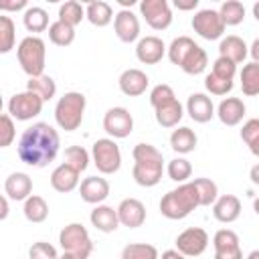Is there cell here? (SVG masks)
I'll use <instances>...</instances> for the list:
<instances>
[{
  "instance_id": "1",
  "label": "cell",
  "mask_w": 259,
  "mask_h": 259,
  "mask_svg": "<svg viewBox=\"0 0 259 259\" xmlns=\"http://www.w3.org/2000/svg\"><path fill=\"white\" fill-rule=\"evenodd\" d=\"M59 146H61V140L57 130L45 121H36L22 132L16 152L24 164L32 168H45L57 158Z\"/></svg>"
},
{
  "instance_id": "2",
  "label": "cell",
  "mask_w": 259,
  "mask_h": 259,
  "mask_svg": "<svg viewBox=\"0 0 259 259\" xmlns=\"http://www.w3.org/2000/svg\"><path fill=\"white\" fill-rule=\"evenodd\" d=\"M134 168H132V176L140 186L152 188L162 180V172H164V158L162 152L152 146V144H136L134 152Z\"/></svg>"
},
{
  "instance_id": "3",
  "label": "cell",
  "mask_w": 259,
  "mask_h": 259,
  "mask_svg": "<svg viewBox=\"0 0 259 259\" xmlns=\"http://www.w3.org/2000/svg\"><path fill=\"white\" fill-rule=\"evenodd\" d=\"M168 59L172 65L180 67L186 75H200L208 65L206 51L196 45L190 36H178L168 47Z\"/></svg>"
},
{
  "instance_id": "4",
  "label": "cell",
  "mask_w": 259,
  "mask_h": 259,
  "mask_svg": "<svg viewBox=\"0 0 259 259\" xmlns=\"http://www.w3.org/2000/svg\"><path fill=\"white\" fill-rule=\"evenodd\" d=\"M196 206H200V198L192 182L178 184L174 190L166 192L160 200V212L170 221L186 219Z\"/></svg>"
},
{
  "instance_id": "5",
  "label": "cell",
  "mask_w": 259,
  "mask_h": 259,
  "mask_svg": "<svg viewBox=\"0 0 259 259\" xmlns=\"http://www.w3.org/2000/svg\"><path fill=\"white\" fill-rule=\"evenodd\" d=\"M16 57L22 71L28 75V79L45 75L47 45L40 36H24L16 49Z\"/></svg>"
},
{
  "instance_id": "6",
  "label": "cell",
  "mask_w": 259,
  "mask_h": 259,
  "mask_svg": "<svg viewBox=\"0 0 259 259\" xmlns=\"http://www.w3.org/2000/svg\"><path fill=\"white\" fill-rule=\"evenodd\" d=\"M85 105H87V99H85L83 93H79V91L65 93L55 105V121H57V125L61 130H65V132H75L83 121Z\"/></svg>"
},
{
  "instance_id": "7",
  "label": "cell",
  "mask_w": 259,
  "mask_h": 259,
  "mask_svg": "<svg viewBox=\"0 0 259 259\" xmlns=\"http://www.w3.org/2000/svg\"><path fill=\"white\" fill-rule=\"evenodd\" d=\"M59 243L63 247V253H71L79 259H87L93 251V241L81 223L65 225L59 233Z\"/></svg>"
},
{
  "instance_id": "8",
  "label": "cell",
  "mask_w": 259,
  "mask_h": 259,
  "mask_svg": "<svg viewBox=\"0 0 259 259\" xmlns=\"http://www.w3.org/2000/svg\"><path fill=\"white\" fill-rule=\"evenodd\" d=\"M93 164L101 174H115L121 166V152L115 140L111 138H101L93 144Z\"/></svg>"
},
{
  "instance_id": "9",
  "label": "cell",
  "mask_w": 259,
  "mask_h": 259,
  "mask_svg": "<svg viewBox=\"0 0 259 259\" xmlns=\"http://www.w3.org/2000/svg\"><path fill=\"white\" fill-rule=\"evenodd\" d=\"M42 105H45V101L36 93L22 91V93H16V95L10 97V101H8V113L16 121H28V119L36 117L42 111Z\"/></svg>"
},
{
  "instance_id": "10",
  "label": "cell",
  "mask_w": 259,
  "mask_h": 259,
  "mask_svg": "<svg viewBox=\"0 0 259 259\" xmlns=\"http://www.w3.org/2000/svg\"><path fill=\"white\" fill-rule=\"evenodd\" d=\"M192 28L198 36L206 38V40H217L223 36L225 32V22L219 14V10H212V8H204V10H198L194 16H192Z\"/></svg>"
},
{
  "instance_id": "11",
  "label": "cell",
  "mask_w": 259,
  "mask_h": 259,
  "mask_svg": "<svg viewBox=\"0 0 259 259\" xmlns=\"http://www.w3.org/2000/svg\"><path fill=\"white\" fill-rule=\"evenodd\" d=\"M140 14L154 30H166L172 24V8L166 0H142Z\"/></svg>"
},
{
  "instance_id": "12",
  "label": "cell",
  "mask_w": 259,
  "mask_h": 259,
  "mask_svg": "<svg viewBox=\"0 0 259 259\" xmlns=\"http://www.w3.org/2000/svg\"><path fill=\"white\" fill-rule=\"evenodd\" d=\"M103 130L111 140L127 138L134 130V117L125 107H111L103 115Z\"/></svg>"
},
{
  "instance_id": "13",
  "label": "cell",
  "mask_w": 259,
  "mask_h": 259,
  "mask_svg": "<svg viewBox=\"0 0 259 259\" xmlns=\"http://www.w3.org/2000/svg\"><path fill=\"white\" fill-rule=\"evenodd\" d=\"M208 247V233L200 227H190L176 237V249L184 257H198Z\"/></svg>"
},
{
  "instance_id": "14",
  "label": "cell",
  "mask_w": 259,
  "mask_h": 259,
  "mask_svg": "<svg viewBox=\"0 0 259 259\" xmlns=\"http://www.w3.org/2000/svg\"><path fill=\"white\" fill-rule=\"evenodd\" d=\"M214 259H243V251L239 245V235L231 229H221L212 237Z\"/></svg>"
},
{
  "instance_id": "15",
  "label": "cell",
  "mask_w": 259,
  "mask_h": 259,
  "mask_svg": "<svg viewBox=\"0 0 259 259\" xmlns=\"http://www.w3.org/2000/svg\"><path fill=\"white\" fill-rule=\"evenodd\" d=\"M113 30L121 42H134L140 36V20L130 8L127 10L121 8L113 18Z\"/></svg>"
},
{
  "instance_id": "16",
  "label": "cell",
  "mask_w": 259,
  "mask_h": 259,
  "mask_svg": "<svg viewBox=\"0 0 259 259\" xmlns=\"http://www.w3.org/2000/svg\"><path fill=\"white\" fill-rule=\"evenodd\" d=\"M117 217H119V225L138 229L146 221V206L138 198H123L117 206Z\"/></svg>"
},
{
  "instance_id": "17",
  "label": "cell",
  "mask_w": 259,
  "mask_h": 259,
  "mask_svg": "<svg viewBox=\"0 0 259 259\" xmlns=\"http://www.w3.org/2000/svg\"><path fill=\"white\" fill-rule=\"evenodd\" d=\"M164 53H166V45L158 36H144L136 45V57L144 65H156V63H160L162 57H164Z\"/></svg>"
},
{
  "instance_id": "18",
  "label": "cell",
  "mask_w": 259,
  "mask_h": 259,
  "mask_svg": "<svg viewBox=\"0 0 259 259\" xmlns=\"http://www.w3.org/2000/svg\"><path fill=\"white\" fill-rule=\"evenodd\" d=\"M79 194L89 204H101L109 196V182L101 176H87L79 186Z\"/></svg>"
},
{
  "instance_id": "19",
  "label": "cell",
  "mask_w": 259,
  "mask_h": 259,
  "mask_svg": "<svg viewBox=\"0 0 259 259\" xmlns=\"http://www.w3.org/2000/svg\"><path fill=\"white\" fill-rule=\"evenodd\" d=\"M117 83H119V89H121L123 95H127V97H138V95H142V93L148 89L150 79H148V75H146L144 71H140V69H125V71L119 75Z\"/></svg>"
},
{
  "instance_id": "20",
  "label": "cell",
  "mask_w": 259,
  "mask_h": 259,
  "mask_svg": "<svg viewBox=\"0 0 259 259\" xmlns=\"http://www.w3.org/2000/svg\"><path fill=\"white\" fill-rule=\"evenodd\" d=\"M186 113L190 115V119H194L196 123H206L212 119L214 115V105L212 99L204 93H192L186 101Z\"/></svg>"
},
{
  "instance_id": "21",
  "label": "cell",
  "mask_w": 259,
  "mask_h": 259,
  "mask_svg": "<svg viewBox=\"0 0 259 259\" xmlns=\"http://www.w3.org/2000/svg\"><path fill=\"white\" fill-rule=\"evenodd\" d=\"M79 170H75L73 166H69L67 162L59 164L53 174H51V186L57 190V192H71L79 186Z\"/></svg>"
},
{
  "instance_id": "22",
  "label": "cell",
  "mask_w": 259,
  "mask_h": 259,
  "mask_svg": "<svg viewBox=\"0 0 259 259\" xmlns=\"http://www.w3.org/2000/svg\"><path fill=\"white\" fill-rule=\"evenodd\" d=\"M212 214L219 223H235L241 214V200L235 194H223L212 204Z\"/></svg>"
},
{
  "instance_id": "23",
  "label": "cell",
  "mask_w": 259,
  "mask_h": 259,
  "mask_svg": "<svg viewBox=\"0 0 259 259\" xmlns=\"http://www.w3.org/2000/svg\"><path fill=\"white\" fill-rule=\"evenodd\" d=\"M245 111H247V109H245V103H243V99H239V97H227V99H223V101L219 103V107H217V115H219L221 123H225V125H229V127L241 123V119L245 117Z\"/></svg>"
},
{
  "instance_id": "24",
  "label": "cell",
  "mask_w": 259,
  "mask_h": 259,
  "mask_svg": "<svg viewBox=\"0 0 259 259\" xmlns=\"http://www.w3.org/2000/svg\"><path fill=\"white\" fill-rule=\"evenodd\" d=\"M4 192L12 200H26L32 192V180L24 172H12L4 180Z\"/></svg>"
},
{
  "instance_id": "25",
  "label": "cell",
  "mask_w": 259,
  "mask_h": 259,
  "mask_svg": "<svg viewBox=\"0 0 259 259\" xmlns=\"http://www.w3.org/2000/svg\"><path fill=\"white\" fill-rule=\"evenodd\" d=\"M91 225L101 231V233H113L119 227V217H117V208L107 206V204H97L91 214H89Z\"/></svg>"
},
{
  "instance_id": "26",
  "label": "cell",
  "mask_w": 259,
  "mask_h": 259,
  "mask_svg": "<svg viewBox=\"0 0 259 259\" xmlns=\"http://www.w3.org/2000/svg\"><path fill=\"white\" fill-rule=\"evenodd\" d=\"M247 55H249V47L237 34H229L219 42V57H225V59L233 61L235 65L243 63L247 59Z\"/></svg>"
},
{
  "instance_id": "27",
  "label": "cell",
  "mask_w": 259,
  "mask_h": 259,
  "mask_svg": "<svg viewBox=\"0 0 259 259\" xmlns=\"http://www.w3.org/2000/svg\"><path fill=\"white\" fill-rule=\"evenodd\" d=\"M85 18L93 24V26H107L115 16H113V10L107 2L103 0H93V2H87L85 4Z\"/></svg>"
},
{
  "instance_id": "28",
  "label": "cell",
  "mask_w": 259,
  "mask_h": 259,
  "mask_svg": "<svg viewBox=\"0 0 259 259\" xmlns=\"http://www.w3.org/2000/svg\"><path fill=\"white\" fill-rule=\"evenodd\" d=\"M154 111H156L154 113L156 121L162 127H176L180 123L182 115H184V107H182V103L178 99H174V101H170V103H166V105H162V107H158Z\"/></svg>"
},
{
  "instance_id": "29",
  "label": "cell",
  "mask_w": 259,
  "mask_h": 259,
  "mask_svg": "<svg viewBox=\"0 0 259 259\" xmlns=\"http://www.w3.org/2000/svg\"><path fill=\"white\" fill-rule=\"evenodd\" d=\"M196 142H198L196 134L186 125H182L170 134V146L178 154H190L196 148Z\"/></svg>"
},
{
  "instance_id": "30",
  "label": "cell",
  "mask_w": 259,
  "mask_h": 259,
  "mask_svg": "<svg viewBox=\"0 0 259 259\" xmlns=\"http://www.w3.org/2000/svg\"><path fill=\"white\" fill-rule=\"evenodd\" d=\"M22 22L26 26L28 32H45L51 24H49V14L45 8L40 6H28L24 10V16H22Z\"/></svg>"
},
{
  "instance_id": "31",
  "label": "cell",
  "mask_w": 259,
  "mask_h": 259,
  "mask_svg": "<svg viewBox=\"0 0 259 259\" xmlns=\"http://www.w3.org/2000/svg\"><path fill=\"white\" fill-rule=\"evenodd\" d=\"M22 212H24L26 221H30V223H42V221H47V217H49V204H47V200H45L42 196L30 194V196L24 200Z\"/></svg>"
},
{
  "instance_id": "32",
  "label": "cell",
  "mask_w": 259,
  "mask_h": 259,
  "mask_svg": "<svg viewBox=\"0 0 259 259\" xmlns=\"http://www.w3.org/2000/svg\"><path fill=\"white\" fill-rule=\"evenodd\" d=\"M241 89H243V95L247 97H253V95H259V63H247L243 65L241 69Z\"/></svg>"
},
{
  "instance_id": "33",
  "label": "cell",
  "mask_w": 259,
  "mask_h": 259,
  "mask_svg": "<svg viewBox=\"0 0 259 259\" xmlns=\"http://www.w3.org/2000/svg\"><path fill=\"white\" fill-rule=\"evenodd\" d=\"M26 91L36 93L42 101H51V99L55 97V93H57V83H55L53 77H49V75L32 77V79H28V83H26Z\"/></svg>"
},
{
  "instance_id": "34",
  "label": "cell",
  "mask_w": 259,
  "mask_h": 259,
  "mask_svg": "<svg viewBox=\"0 0 259 259\" xmlns=\"http://www.w3.org/2000/svg\"><path fill=\"white\" fill-rule=\"evenodd\" d=\"M219 14H221L225 26H237V24H241L243 18H245V6H243V2H239V0H227V2L221 4Z\"/></svg>"
},
{
  "instance_id": "35",
  "label": "cell",
  "mask_w": 259,
  "mask_h": 259,
  "mask_svg": "<svg viewBox=\"0 0 259 259\" xmlns=\"http://www.w3.org/2000/svg\"><path fill=\"white\" fill-rule=\"evenodd\" d=\"M83 18H85V6L79 4L77 0H69V2L61 4V8H59V18H57V20H61V22H65V24H69V26L75 28Z\"/></svg>"
},
{
  "instance_id": "36",
  "label": "cell",
  "mask_w": 259,
  "mask_h": 259,
  "mask_svg": "<svg viewBox=\"0 0 259 259\" xmlns=\"http://www.w3.org/2000/svg\"><path fill=\"white\" fill-rule=\"evenodd\" d=\"M49 38L57 47H69L75 40V28L65 24V22H61V20H55L49 26Z\"/></svg>"
},
{
  "instance_id": "37",
  "label": "cell",
  "mask_w": 259,
  "mask_h": 259,
  "mask_svg": "<svg viewBox=\"0 0 259 259\" xmlns=\"http://www.w3.org/2000/svg\"><path fill=\"white\" fill-rule=\"evenodd\" d=\"M192 184L196 186V192H198V198H200V206H210V204L217 202L219 186L210 178H194Z\"/></svg>"
},
{
  "instance_id": "38",
  "label": "cell",
  "mask_w": 259,
  "mask_h": 259,
  "mask_svg": "<svg viewBox=\"0 0 259 259\" xmlns=\"http://www.w3.org/2000/svg\"><path fill=\"white\" fill-rule=\"evenodd\" d=\"M121 259H160L158 249L150 243H130L121 251Z\"/></svg>"
},
{
  "instance_id": "39",
  "label": "cell",
  "mask_w": 259,
  "mask_h": 259,
  "mask_svg": "<svg viewBox=\"0 0 259 259\" xmlns=\"http://www.w3.org/2000/svg\"><path fill=\"white\" fill-rule=\"evenodd\" d=\"M170 180L178 182V184H184L190 176H192V166L186 158H174L168 162V168H166Z\"/></svg>"
},
{
  "instance_id": "40",
  "label": "cell",
  "mask_w": 259,
  "mask_h": 259,
  "mask_svg": "<svg viewBox=\"0 0 259 259\" xmlns=\"http://www.w3.org/2000/svg\"><path fill=\"white\" fill-rule=\"evenodd\" d=\"M16 38V26L10 16H0V53L6 55L12 51Z\"/></svg>"
},
{
  "instance_id": "41",
  "label": "cell",
  "mask_w": 259,
  "mask_h": 259,
  "mask_svg": "<svg viewBox=\"0 0 259 259\" xmlns=\"http://www.w3.org/2000/svg\"><path fill=\"white\" fill-rule=\"evenodd\" d=\"M65 162L69 166H73L75 170L83 172L89 166V154H87V150L83 146H69L65 150Z\"/></svg>"
},
{
  "instance_id": "42",
  "label": "cell",
  "mask_w": 259,
  "mask_h": 259,
  "mask_svg": "<svg viewBox=\"0 0 259 259\" xmlns=\"http://www.w3.org/2000/svg\"><path fill=\"white\" fill-rule=\"evenodd\" d=\"M174 99H176L174 89H172L170 85H166V83H160V85H156V87L150 91V105H152L154 109H158V107H162V105H166V103H170V101H174Z\"/></svg>"
},
{
  "instance_id": "43",
  "label": "cell",
  "mask_w": 259,
  "mask_h": 259,
  "mask_svg": "<svg viewBox=\"0 0 259 259\" xmlns=\"http://www.w3.org/2000/svg\"><path fill=\"white\" fill-rule=\"evenodd\" d=\"M210 73L217 75V77H221V79H225V81H233L235 79V73H237V65L233 61L225 59V57H219L212 63V71Z\"/></svg>"
},
{
  "instance_id": "44",
  "label": "cell",
  "mask_w": 259,
  "mask_h": 259,
  "mask_svg": "<svg viewBox=\"0 0 259 259\" xmlns=\"http://www.w3.org/2000/svg\"><path fill=\"white\" fill-rule=\"evenodd\" d=\"M204 87H206V91L212 93V95H227V93L233 89V81H225V79H221V77L208 73V75L204 77Z\"/></svg>"
},
{
  "instance_id": "45",
  "label": "cell",
  "mask_w": 259,
  "mask_h": 259,
  "mask_svg": "<svg viewBox=\"0 0 259 259\" xmlns=\"http://www.w3.org/2000/svg\"><path fill=\"white\" fill-rule=\"evenodd\" d=\"M28 257L30 259H59L57 249L51 243H47V241H36L28 249Z\"/></svg>"
},
{
  "instance_id": "46",
  "label": "cell",
  "mask_w": 259,
  "mask_h": 259,
  "mask_svg": "<svg viewBox=\"0 0 259 259\" xmlns=\"http://www.w3.org/2000/svg\"><path fill=\"white\" fill-rule=\"evenodd\" d=\"M0 148H8L10 144H12V140H14V136H16V132H14V121H12V117H10V113H4L2 117H0Z\"/></svg>"
},
{
  "instance_id": "47",
  "label": "cell",
  "mask_w": 259,
  "mask_h": 259,
  "mask_svg": "<svg viewBox=\"0 0 259 259\" xmlns=\"http://www.w3.org/2000/svg\"><path fill=\"white\" fill-rule=\"evenodd\" d=\"M257 138H259V119H257V117L247 119V121L243 123V127H241V140L249 146V144H253Z\"/></svg>"
},
{
  "instance_id": "48",
  "label": "cell",
  "mask_w": 259,
  "mask_h": 259,
  "mask_svg": "<svg viewBox=\"0 0 259 259\" xmlns=\"http://www.w3.org/2000/svg\"><path fill=\"white\" fill-rule=\"evenodd\" d=\"M26 8V0H18V2H0V10H22Z\"/></svg>"
},
{
  "instance_id": "49",
  "label": "cell",
  "mask_w": 259,
  "mask_h": 259,
  "mask_svg": "<svg viewBox=\"0 0 259 259\" xmlns=\"http://www.w3.org/2000/svg\"><path fill=\"white\" fill-rule=\"evenodd\" d=\"M174 6L178 10H194L198 6V0H174Z\"/></svg>"
},
{
  "instance_id": "50",
  "label": "cell",
  "mask_w": 259,
  "mask_h": 259,
  "mask_svg": "<svg viewBox=\"0 0 259 259\" xmlns=\"http://www.w3.org/2000/svg\"><path fill=\"white\" fill-rule=\"evenodd\" d=\"M160 259H186L178 249H168V251H164L162 253V257Z\"/></svg>"
},
{
  "instance_id": "51",
  "label": "cell",
  "mask_w": 259,
  "mask_h": 259,
  "mask_svg": "<svg viewBox=\"0 0 259 259\" xmlns=\"http://www.w3.org/2000/svg\"><path fill=\"white\" fill-rule=\"evenodd\" d=\"M249 55L253 57V63H259V38H255L253 45L249 47Z\"/></svg>"
},
{
  "instance_id": "52",
  "label": "cell",
  "mask_w": 259,
  "mask_h": 259,
  "mask_svg": "<svg viewBox=\"0 0 259 259\" xmlns=\"http://www.w3.org/2000/svg\"><path fill=\"white\" fill-rule=\"evenodd\" d=\"M249 178H251V182H253L255 186H259V164H255V166L249 170Z\"/></svg>"
},
{
  "instance_id": "53",
  "label": "cell",
  "mask_w": 259,
  "mask_h": 259,
  "mask_svg": "<svg viewBox=\"0 0 259 259\" xmlns=\"http://www.w3.org/2000/svg\"><path fill=\"white\" fill-rule=\"evenodd\" d=\"M0 204H2V210H0V219L4 221L8 217V196H2L0 198Z\"/></svg>"
},
{
  "instance_id": "54",
  "label": "cell",
  "mask_w": 259,
  "mask_h": 259,
  "mask_svg": "<svg viewBox=\"0 0 259 259\" xmlns=\"http://www.w3.org/2000/svg\"><path fill=\"white\" fill-rule=\"evenodd\" d=\"M249 150H251V154H255V156L259 158V138H257L253 144H249Z\"/></svg>"
},
{
  "instance_id": "55",
  "label": "cell",
  "mask_w": 259,
  "mask_h": 259,
  "mask_svg": "<svg viewBox=\"0 0 259 259\" xmlns=\"http://www.w3.org/2000/svg\"><path fill=\"white\" fill-rule=\"evenodd\" d=\"M119 4H121V6H123V10H127V6H130V8H132V6H134V4H136V0H119Z\"/></svg>"
},
{
  "instance_id": "56",
  "label": "cell",
  "mask_w": 259,
  "mask_h": 259,
  "mask_svg": "<svg viewBox=\"0 0 259 259\" xmlns=\"http://www.w3.org/2000/svg\"><path fill=\"white\" fill-rule=\"evenodd\" d=\"M253 16H255V20L259 22V2L253 4Z\"/></svg>"
},
{
  "instance_id": "57",
  "label": "cell",
  "mask_w": 259,
  "mask_h": 259,
  "mask_svg": "<svg viewBox=\"0 0 259 259\" xmlns=\"http://www.w3.org/2000/svg\"><path fill=\"white\" fill-rule=\"evenodd\" d=\"M247 259H259V249H255V251H251V253L247 255Z\"/></svg>"
},
{
  "instance_id": "58",
  "label": "cell",
  "mask_w": 259,
  "mask_h": 259,
  "mask_svg": "<svg viewBox=\"0 0 259 259\" xmlns=\"http://www.w3.org/2000/svg\"><path fill=\"white\" fill-rule=\"evenodd\" d=\"M59 259H79V257H75L71 253H63V255H59Z\"/></svg>"
},
{
  "instance_id": "59",
  "label": "cell",
  "mask_w": 259,
  "mask_h": 259,
  "mask_svg": "<svg viewBox=\"0 0 259 259\" xmlns=\"http://www.w3.org/2000/svg\"><path fill=\"white\" fill-rule=\"evenodd\" d=\"M253 208H255V212L259 214V196H257V198L253 200Z\"/></svg>"
}]
</instances>
